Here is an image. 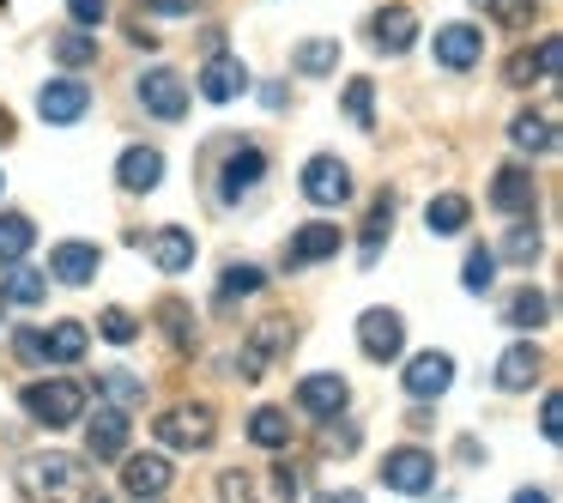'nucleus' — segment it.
<instances>
[{"mask_svg": "<svg viewBox=\"0 0 563 503\" xmlns=\"http://www.w3.org/2000/svg\"><path fill=\"white\" fill-rule=\"evenodd\" d=\"M345 116H352L357 128L376 122V86H369V79H352V86H345Z\"/></svg>", "mask_w": 563, "mask_h": 503, "instance_id": "36", "label": "nucleus"}, {"mask_svg": "<svg viewBox=\"0 0 563 503\" xmlns=\"http://www.w3.org/2000/svg\"><path fill=\"white\" fill-rule=\"evenodd\" d=\"M466 219H473L466 195H442V200H430V212H424L430 237H461V231H466Z\"/></svg>", "mask_w": 563, "mask_h": 503, "instance_id": "28", "label": "nucleus"}, {"mask_svg": "<svg viewBox=\"0 0 563 503\" xmlns=\"http://www.w3.org/2000/svg\"><path fill=\"white\" fill-rule=\"evenodd\" d=\"M291 340H297V328H291V321H285V316H267V321H261V328L243 340V358H236V364H243V376H249V382H255V376H267V364H273V358H279V352H291Z\"/></svg>", "mask_w": 563, "mask_h": 503, "instance_id": "4", "label": "nucleus"}, {"mask_svg": "<svg viewBox=\"0 0 563 503\" xmlns=\"http://www.w3.org/2000/svg\"><path fill=\"white\" fill-rule=\"evenodd\" d=\"M509 140H515L521 152H551V146H558V128H551V116L521 110V116L509 122Z\"/></svg>", "mask_w": 563, "mask_h": 503, "instance_id": "27", "label": "nucleus"}, {"mask_svg": "<svg viewBox=\"0 0 563 503\" xmlns=\"http://www.w3.org/2000/svg\"><path fill=\"white\" fill-rule=\"evenodd\" d=\"M243 91H249L243 62H236V55H219V50H212V62L200 67V98H207V103H231V98H243Z\"/></svg>", "mask_w": 563, "mask_h": 503, "instance_id": "13", "label": "nucleus"}, {"mask_svg": "<svg viewBox=\"0 0 563 503\" xmlns=\"http://www.w3.org/2000/svg\"><path fill=\"white\" fill-rule=\"evenodd\" d=\"M103 389H110V394H115V401H128V406H134V401H146V382H134V376H122V370H115V376H103Z\"/></svg>", "mask_w": 563, "mask_h": 503, "instance_id": "44", "label": "nucleus"}, {"mask_svg": "<svg viewBox=\"0 0 563 503\" xmlns=\"http://www.w3.org/2000/svg\"><path fill=\"white\" fill-rule=\"evenodd\" d=\"M212 437H219L212 406H170V413H158V442H170V449H207Z\"/></svg>", "mask_w": 563, "mask_h": 503, "instance_id": "3", "label": "nucleus"}, {"mask_svg": "<svg viewBox=\"0 0 563 503\" xmlns=\"http://www.w3.org/2000/svg\"><path fill=\"white\" fill-rule=\"evenodd\" d=\"M67 13H74L79 31H98L103 19H110V0H67Z\"/></svg>", "mask_w": 563, "mask_h": 503, "instance_id": "41", "label": "nucleus"}, {"mask_svg": "<svg viewBox=\"0 0 563 503\" xmlns=\"http://www.w3.org/2000/svg\"><path fill=\"white\" fill-rule=\"evenodd\" d=\"M219 497L224 503H255V479L249 473H219Z\"/></svg>", "mask_w": 563, "mask_h": 503, "instance_id": "42", "label": "nucleus"}, {"mask_svg": "<svg viewBox=\"0 0 563 503\" xmlns=\"http://www.w3.org/2000/svg\"><path fill=\"white\" fill-rule=\"evenodd\" d=\"M115 183H122L128 195H146V188L164 183V158H158L152 146H128L122 164H115Z\"/></svg>", "mask_w": 563, "mask_h": 503, "instance_id": "22", "label": "nucleus"}, {"mask_svg": "<svg viewBox=\"0 0 563 503\" xmlns=\"http://www.w3.org/2000/svg\"><path fill=\"white\" fill-rule=\"evenodd\" d=\"M55 62L62 67H91L98 62V31H67V37H55Z\"/></svg>", "mask_w": 563, "mask_h": 503, "instance_id": "34", "label": "nucleus"}, {"mask_svg": "<svg viewBox=\"0 0 563 503\" xmlns=\"http://www.w3.org/2000/svg\"><path fill=\"white\" fill-rule=\"evenodd\" d=\"M122 485H128V497H140V503L164 497V491H170V461H164V455H134V461H122Z\"/></svg>", "mask_w": 563, "mask_h": 503, "instance_id": "15", "label": "nucleus"}, {"mask_svg": "<svg viewBox=\"0 0 563 503\" xmlns=\"http://www.w3.org/2000/svg\"><path fill=\"white\" fill-rule=\"evenodd\" d=\"M86 449H91V461H115V455L128 449V413L122 406H98V418L86 425Z\"/></svg>", "mask_w": 563, "mask_h": 503, "instance_id": "16", "label": "nucleus"}, {"mask_svg": "<svg viewBox=\"0 0 563 503\" xmlns=\"http://www.w3.org/2000/svg\"><path fill=\"white\" fill-rule=\"evenodd\" d=\"M261 285H267V273H261V267H231L219 292L224 297H249V292H261Z\"/></svg>", "mask_w": 563, "mask_h": 503, "instance_id": "40", "label": "nucleus"}, {"mask_svg": "<svg viewBox=\"0 0 563 503\" xmlns=\"http://www.w3.org/2000/svg\"><path fill=\"white\" fill-rule=\"evenodd\" d=\"M146 255H152V267H164V273H188L195 267V237H188L183 225H164V231L146 237Z\"/></svg>", "mask_w": 563, "mask_h": 503, "instance_id": "20", "label": "nucleus"}, {"mask_svg": "<svg viewBox=\"0 0 563 503\" xmlns=\"http://www.w3.org/2000/svg\"><path fill=\"white\" fill-rule=\"evenodd\" d=\"M490 207L497 212H533V171L527 164H503L490 176Z\"/></svg>", "mask_w": 563, "mask_h": 503, "instance_id": "19", "label": "nucleus"}, {"mask_svg": "<svg viewBox=\"0 0 563 503\" xmlns=\"http://www.w3.org/2000/svg\"><path fill=\"white\" fill-rule=\"evenodd\" d=\"M515 503H551V491H515Z\"/></svg>", "mask_w": 563, "mask_h": 503, "instance_id": "50", "label": "nucleus"}, {"mask_svg": "<svg viewBox=\"0 0 563 503\" xmlns=\"http://www.w3.org/2000/svg\"><path fill=\"white\" fill-rule=\"evenodd\" d=\"M0 304H7V297H0Z\"/></svg>", "mask_w": 563, "mask_h": 503, "instance_id": "54", "label": "nucleus"}, {"mask_svg": "<svg viewBox=\"0 0 563 503\" xmlns=\"http://www.w3.org/2000/svg\"><path fill=\"white\" fill-rule=\"evenodd\" d=\"M503 79H509V86H533V79H539L533 55H515V62H509V74H503Z\"/></svg>", "mask_w": 563, "mask_h": 503, "instance_id": "47", "label": "nucleus"}, {"mask_svg": "<svg viewBox=\"0 0 563 503\" xmlns=\"http://www.w3.org/2000/svg\"><path fill=\"white\" fill-rule=\"evenodd\" d=\"M345 376H333V370H321V376H303L297 382V406H303L309 418H333L345 406Z\"/></svg>", "mask_w": 563, "mask_h": 503, "instance_id": "18", "label": "nucleus"}, {"mask_svg": "<svg viewBox=\"0 0 563 503\" xmlns=\"http://www.w3.org/2000/svg\"><path fill=\"white\" fill-rule=\"evenodd\" d=\"M388 231H394V188H382V195L369 200V219H364V267H376Z\"/></svg>", "mask_w": 563, "mask_h": 503, "instance_id": "25", "label": "nucleus"}, {"mask_svg": "<svg viewBox=\"0 0 563 503\" xmlns=\"http://www.w3.org/2000/svg\"><path fill=\"white\" fill-rule=\"evenodd\" d=\"M430 479H437V455H424V449H394L388 461H382V485L400 491V497L430 491Z\"/></svg>", "mask_w": 563, "mask_h": 503, "instance_id": "8", "label": "nucleus"}, {"mask_svg": "<svg viewBox=\"0 0 563 503\" xmlns=\"http://www.w3.org/2000/svg\"><path fill=\"white\" fill-rule=\"evenodd\" d=\"M31 243H37V225L19 219V212H7V219H0V267H7V261H25Z\"/></svg>", "mask_w": 563, "mask_h": 503, "instance_id": "32", "label": "nucleus"}, {"mask_svg": "<svg viewBox=\"0 0 563 503\" xmlns=\"http://www.w3.org/2000/svg\"><path fill=\"white\" fill-rule=\"evenodd\" d=\"M19 406H25V413L37 418V425L67 430V425H79V413H86V382H74V376L31 382V389L19 394Z\"/></svg>", "mask_w": 563, "mask_h": 503, "instance_id": "2", "label": "nucleus"}, {"mask_svg": "<svg viewBox=\"0 0 563 503\" xmlns=\"http://www.w3.org/2000/svg\"><path fill=\"white\" fill-rule=\"evenodd\" d=\"M261 176H267V152H261V146H236L231 158H224L219 200H224V207H236V200H243L249 188H261Z\"/></svg>", "mask_w": 563, "mask_h": 503, "instance_id": "11", "label": "nucleus"}, {"mask_svg": "<svg viewBox=\"0 0 563 503\" xmlns=\"http://www.w3.org/2000/svg\"><path fill=\"white\" fill-rule=\"evenodd\" d=\"M490 280H497V249L473 243V255H466V267H461V285L466 292H490Z\"/></svg>", "mask_w": 563, "mask_h": 503, "instance_id": "35", "label": "nucleus"}, {"mask_svg": "<svg viewBox=\"0 0 563 503\" xmlns=\"http://www.w3.org/2000/svg\"><path fill=\"white\" fill-rule=\"evenodd\" d=\"M140 103H146L158 122H183V116H188V86H183V74H170V67H152V74H140Z\"/></svg>", "mask_w": 563, "mask_h": 503, "instance_id": "7", "label": "nucleus"}, {"mask_svg": "<svg viewBox=\"0 0 563 503\" xmlns=\"http://www.w3.org/2000/svg\"><path fill=\"white\" fill-rule=\"evenodd\" d=\"M158 321H164V333H170V346H176V352H195V309H188V304H176V297H164V304H158Z\"/></svg>", "mask_w": 563, "mask_h": 503, "instance_id": "30", "label": "nucleus"}, {"mask_svg": "<svg viewBox=\"0 0 563 503\" xmlns=\"http://www.w3.org/2000/svg\"><path fill=\"white\" fill-rule=\"evenodd\" d=\"M558 62H563V43H558V37H545V43H539V55H533L539 79H558Z\"/></svg>", "mask_w": 563, "mask_h": 503, "instance_id": "45", "label": "nucleus"}, {"mask_svg": "<svg viewBox=\"0 0 563 503\" xmlns=\"http://www.w3.org/2000/svg\"><path fill=\"white\" fill-rule=\"evenodd\" d=\"M43 352H49L55 364H79V358H86V328H79V321H62L55 333H43Z\"/></svg>", "mask_w": 563, "mask_h": 503, "instance_id": "33", "label": "nucleus"}, {"mask_svg": "<svg viewBox=\"0 0 563 503\" xmlns=\"http://www.w3.org/2000/svg\"><path fill=\"white\" fill-rule=\"evenodd\" d=\"M369 43L376 50H388V55H406L418 43V19H412V7H382L376 19H369Z\"/></svg>", "mask_w": 563, "mask_h": 503, "instance_id": "14", "label": "nucleus"}, {"mask_svg": "<svg viewBox=\"0 0 563 503\" xmlns=\"http://www.w3.org/2000/svg\"><path fill=\"white\" fill-rule=\"evenodd\" d=\"M539 370H545V352L521 340V346H509V352L497 358V389L521 394V389H533V382H539Z\"/></svg>", "mask_w": 563, "mask_h": 503, "instance_id": "21", "label": "nucleus"}, {"mask_svg": "<svg viewBox=\"0 0 563 503\" xmlns=\"http://www.w3.org/2000/svg\"><path fill=\"white\" fill-rule=\"evenodd\" d=\"M7 140H13V116L0 110V146H7Z\"/></svg>", "mask_w": 563, "mask_h": 503, "instance_id": "51", "label": "nucleus"}, {"mask_svg": "<svg viewBox=\"0 0 563 503\" xmlns=\"http://www.w3.org/2000/svg\"><path fill=\"white\" fill-rule=\"evenodd\" d=\"M539 430H545V442H558V430H563V394H545V413H539Z\"/></svg>", "mask_w": 563, "mask_h": 503, "instance_id": "46", "label": "nucleus"}, {"mask_svg": "<svg viewBox=\"0 0 563 503\" xmlns=\"http://www.w3.org/2000/svg\"><path fill=\"white\" fill-rule=\"evenodd\" d=\"M0 188H7V171H0Z\"/></svg>", "mask_w": 563, "mask_h": 503, "instance_id": "53", "label": "nucleus"}, {"mask_svg": "<svg viewBox=\"0 0 563 503\" xmlns=\"http://www.w3.org/2000/svg\"><path fill=\"white\" fill-rule=\"evenodd\" d=\"M37 110H43V122L74 128L79 116L91 110V86H86V79H49V86L37 91Z\"/></svg>", "mask_w": 563, "mask_h": 503, "instance_id": "9", "label": "nucleus"}, {"mask_svg": "<svg viewBox=\"0 0 563 503\" xmlns=\"http://www.w3.org/2000/svg\"><path fill=\"white\" fill-rule=\"evenodd\" d=\"M357 346H364V358H376V364H394V358L406 352V321L394 316V309H364V316H357Z\"/></svg>", "mask_w": 563, "mask_h": 503, "instance_id": "5", "label": "nucleus"}, {"mask_svg": "<svg viewBox=\"0 0 563 503\" xmlns=\"http://www.w3.org/2000/svg\"><path fill=\"white\" fill-rule=\"evenodd\" d=\"M249 437H255L261 449H285V442H291V413H279V406H261V413L249 418Z\"/></svg>", "mask_w": 563, "mask_h": 503, "instance_id": "31", "label": "nucleus"}, {"mask_svg": "<svg viewBox=\"0 0 563 503\" xmlns=\"http://www.w3.org/2000/svg\"><path fill=\"white\" fill-rule=\"evenodd\" d=\"M539 249H545V243H539V231L521 219V225L509 231V243H503V255H509V261H521V267H527V261H539Z\"/></svg>", "mask_w": 563, "mask_h": 503, "instance_id": "37", "label": "nucleus"}, {"mask_svg": "<svg viewBox=\"0 0 563 503\" xmlns=\"http://www.w3.org/2000/svg\"><path fill=\"white\" fill-rule=\"evenodd\" d=\"M19 491L25 503H98V473L74 455H31L19 461Z\"/></svg>", "mask_w": 563, "mask_h": 503, "instance_id": "1", "label": "nucleus"}, {"mask_svg": "<svg viewBox=\"0 0 563 503\" xmlns=\"http://www.w3.org/2000/svg\"><path fill=\"white\" fill-rule=\"evenodd\" d=\"M273 485H279L285 497H297V491H303V473H297V467H279V473H273Z\"/></svg>", "mask_w": 563, "mask_h": 503, "instance_id": "48", "label": "nucleus"}, {"mask_svg": "<svg viewBox=\"0 0 563 503\" xmlns=\"http://www.w3.org/2000/svg\"><path fill=\"white\" fill-rule=\"evenodd\" d=\"M43 292H49V280H43L37 267L7 261V273H0V297H13V304H43Z\"/></svg>", "mask_w": 563, "mask_h": 503, "instance_id": "29", "label": "nucleus"}, {"mask_svg": "<svg viewBox=\"0 0 563 503\" xmlns=\"http://www.w3.org/2000/svg\"><path fill=\"white\" fill-rule=\"evenodd\" d=\"M291 67H297V74H309V79L340 74V43H333V37H309V43H297V50H291Z\"/></svg>", "mask_w": 563, "mask_h": 503, "instance_id": "24", "label": "nucleus"}, {"mask_svg": "<svg viewBox=\"0 0 563 503\" xmlns=\"http://www.w3.org/2000/svg\"><path fill=\"white\" fill-rule=\"evenodd\" d=\"M400 376H406V394H412V401H437V394H449V382H454V358L449 352H418Z\"/></svg>", "mask_w": 563, "mask_h": 503, "instance_id": "12", "label": "nucleus"}, {"mask_svg": "<svg viewBox=\"0 0 563 503\" xmlns=\"http://www.w3.org/2000/svg\"><path fill=\"white\" fill-rule=\"evenodd\" d=\"M303 195L316 200V207H345V200H352V171L321 152V158H309V171H303Z\"/></svg>", "mask_w": 563, "mask_h": 503, "instance_id": "10", "label": "nucleus"}, {"mask_svg": "<svg viewBox=\"0 0 563 503\" xmlns=\"http://www.w3.org/2000/svg\"><path fill=\"white\" fill-rule=\"evenodd\" d=\"M340 255V225H303V231L291 237V249H285V267H316V261Z\"/></svg>", "mask_w": 563, "mask_h": 503, "instance_id": "17", "label": "nucleus"}, {"mask_svg": "<svg viewBox=\"0 0 563 503\" xmlns=\"http://www.w3.org/2000/svg\"><path fill=\"white\" fill-rule=\"evenodd\" d=\"M503 321H509V328H545V321H551V297L527 285V292H515L509 304H503Z\"/></svg>", "mask_w": 563, "mask_h": 503, "instance_id": "26", "label": "nucleus"}, {"mask_svg": "<svg viewBox=\"0 0 563 503\" xmlns=\"http://www.w3.org/2000/svg\"><path fill=\"white\" fill-rule=\"evenodd\" d=\"M49 267H55V280H62V285H91V273L103 267V249L98 243H62L49 255Z\"/></svg>", "mask_w": 563, "mask_h": 503, "instance_id": "23", "label": "nucleus"}, {"mask_svg": "<svg viewBox=\"0 0 563 503\" xmlns=\"http://www.w3.org/2000/svg\"><path fill=\"white\" fill-rule=\"evenodd\" d=\"M328 503H364V497H357V491H345V497H328Z\"/></svg>", "mask_w": 563, "mask_h": 503, "instance_id": "52", "label": "nucleus"}, {"mask_svg": "<svg viewBox=\"0 0 563 503\" xmlns=\"http://www.w3.org/2000/svg\"><path fill=\"white\" fill-rule=\"evenodd\" d=\"M140 7H152V13H195V0H140Z\"/></svg>", "mask_w": 563, "mask_h": 503, "instance_id": "49", "label": "nucleus"}, {"mask_svg": "<svg viewBox=\"0 0 563 503\" xmlns=\"http://www.w3.org/2000/svg\"><path fill=\"white\" fill-rule=\"evenodd\" d=\"M98 328H103V340H115V346H134L140 340V321L128 316V309H103Z\"/></svg>", "mask_w": 563, "mask_h": 503, "instance_id": "39", "label": "nucleus"}, {"mask_svg": "<svg viewBox=\"0 0 563 503\" xmlns=\"http://www.w3.org/2000/svg\"><path fill=\"white\" fill-rule=\"evenodd\" d=\"M13 352L25 358V364H49V352H43V333H37V328H19V333H13Z\"/></svg>", "mask_w": 563, "mask_h": 503, "instance_id": "43", "label": "nucleus"}, {"mask_svg": "<svg viewBox=\"0 0 563 503\" xmlns=\"http://www.w3.org/2000/svg\"><path fill=\"white\" fill-rule=\"evenodd\" d=\"M490 13H497V25L521 31V25H533V19H539V0H490Z\"/></svg>", "mask_w": 563, "mask_h": 503, "instance_id": "38", "label": "nucleus"}, {"mask_svg": "<svg viewBox=\"0 0 563 503\" xmlns=\"http://www.w3.org/2000/svg\"><path fill=\"white\" fill-rule=\"evenodd\" d=\"M478 55H485V31L478 25H466V19L437 25V67L442 74H466V67H478Z\"/></svg>", "mask_w": 563, "mask_h": 503, "instance_id": "6", "label": "nucleus"}]
</instances>
